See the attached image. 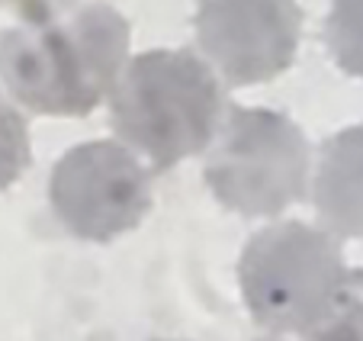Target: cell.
<instances>
[{"mask_svg":"<svg viewBox=\"0 0 363 341\" xmlns=\"http://www.w3.org/2000/svg\"><path fill=\"white\" fill-rule=\"evenodd\" d=\"M238 280L257 325L308 338L347 303L363 274L347 267L331 232L277 222L251 235L238 261Z\"/></svg>","mask_w":363,"mask_h":341,"instance_id":"obj_3","label":"cell"},{"mask_svg":"<svg viewBox=\"0 0 363 341\" xmlns=\"http://www.w3.org/2000/svg\"><path fill=\"white\" fill-rule=\"evenodd\" d=\"M312 200L331 235L363 239V123L322 142Z\"/></svg>","mask_w":363,"mask_h":341,"instance_id":"obj_7","label":"cell"},{"mask_svg":"<svg viewBox=\"0 0 363 341\" xmlns=\"http://www.w3.org/2000/svg\"><path fill=\"white\" fill-rule=\"evenodd\" d=\"M113 129L155 170L216 142L225 100L213 68L186 48H155L125 65L113 90Z\"/></svg>","mask_w":363,"mask_h":341,"instance_id":"obj_2","label":"cell"},{"mask_svg":"<svg viewBox=\"0 0 363 341\" xmlns=\"http://www.w3.org/2000/svg\"><path fill=\"white\" fill-rule=\"evenodd\" d=\"M29 161H33V151H29L26 119L10 103L0 100V190L16 184Z\"/></svg>","mask_w":363,"mask_h":341,"instance_id":"obj_9","label":"cell"},{"mask_svg":"<svg viewBox=\"0 0 363 341\" xmlns=\"http://www.w3.org/2000/svg\"><path fill=\"white\" fill-rule=\"evenodd\" d=\"M264 341H274V338H264Z\"/></svg>","mask_w":363,"mask_h":341,"instance_id":"obj_12","label":"cell"},{"mask_svg":"<svg viewBox=\"0 0 363 341\" xmlns=\"http://www.w3.org/2000/svg\"><path fill=\"white\" fill-rule=\"evenodd\" d=\"M193 23L206 58L235 87L283 75L302 33L296 0H199Z\"/></svg>","mask_w":363,"mask_h":341,"instance_id":"obj_6","label":"cell"},{"mask_svg":"<svg viewBox=\"0 0 363 341\" xmlns=\"http://www.w3.org/2000/svg\"><path fill=\"white\" fill-rule=\"evenodd\" d=\"M308 341H363V280L347 296V303L322 328L308 335Z\"/></svg>","mask_w":363,"mask_h":341,"instance_id":"obj_10","label":"cell"},{"mask_svg":"<svg viewBox=\"0 0 363 341\" xmlns=\"http://www.w3.org/2000/svg\"><path fill=\"white\" fill-rule=\"evenodd\" d=\"M129 20L106 4L0 33V81L33 113L87 117L125 71Z\"/></svg>","mask_w":363,"mask_h":341,"instance_id":"obj_1","label":"cell"},{"mask_svg":"<svg viewBox=\"0 0 363 341\" xmlns=\"http://www.w3.org/2000/svg\"><path fill=\"white\" fill-rule=\"evenodd\" d=\"M203 180L225 210L241 216H280L306 197L308 142L283 113L228 107Z\"/></svg>","mask_w":363,"mask_h":341,"instance_id":"obj_4","label":"cell"},{"mask_svg":"<svg viewBox=\"0 0 363 341\" xmlns=\"http://www.w3.org/2000/svg\"><path fill=\"white\" fill-rule=\"evenodd\" d=\"M58 222L84 242H113L151 210V178L125 145L84 142L65 151L48 178Z\"/></svg>","mask_w":363,"mask_h":341,"instance_id":"obj_5","label":"cell"},{"mask_svg":"<svg viewBox=\"0 0 363 341\" xmlns=\"http://www.w3.org/2000/svg\"><path fill=\"white\" fill-rule=\"evenodd\" d=\"M0 4H10L26 26H42V23L62 20L65 13H74L84 0H0Z\"/></svg>","mask_w":363,"mask_h":341,"instance_id":"obj_11","label":"cell"},{"mask_svg":"<svg viewBox=\"0 0 363 341\" xmlns=\"http://www.w3.org/2000/svg\"><path fill=\"white\" fill-rule=\"evenodd\" d=\"M325 45L341 71L363 77V0H335L325 20Z\"/></svg>","mask_w":363,"mask_h":341,"instance_id":"obj_8","label":"cell"}]
</instances>
